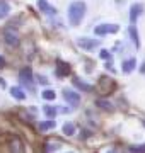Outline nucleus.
<instances>
[{
  "label": "nucleus",
  "instance_id": "obj_1",
  "mask_svg": "<svg viewBox=\"0 0 145 153\" xmlns=\"http://www.w3.org/2000/svg\"><path fill=\"white\" fill-rule=\"evenodd\" d=\"M85 10H87V5H85L84 0L72 2L70 7H68V22H70V26H78L85 16Z\"/></svg>",
  "mask_w": 145,
  "mask_h": 153
},
{
  "label": "nucleus",
  "instance_id": "obj_2",
  "mask_svg": "<svg viewBox=\"0 0 145 153\" xmlns=\"http://www.w3.org/2000/svg\"><path fill=\"white\" fill-rule=\"evenodd\" d=\"M116 90V82L113 80V78H109V76H101L99 82H97V92L101 94V95H109V94H113Z\"/></svg>",
  "mask_w": 145,
  "mask_h": 153
},
{
  "label": "nucleus",
  "instance_id": "obj_3",
  "mask_svg": "<svg viewBox=\"0 0 145 153\" xmlns=\"http://www.w3.org/2000/svg\"><path fill=\"white\" fill-rule=\"evenodd\" d=\"M4 41L7 43V46H10V48H17L19 43H21L19 31H17L14 26H7V27L4 29Z\"/></svg>",
  "mask_w": 145,
  "mask_h": 153
},
{
  "label": "nucleus",
  "instance_id": "obj_4",
  "mask_svg": "<svg viewBox=\"0 0 145 153\" xmlns=\"http://www.w3.org/2000/svg\"><path fill=\"white\" fill-rule=\"evenodd\" d=\"M19 80L26 88L29 90H34V75H33V70L31 68H22L19 71Z\"/></svg>",
  "mask_w": 145,
  "mask_h": 153
},
{
  "label": "nucleus",
  "instance_id": "obj_5",
  "mask_svg": "<svg viewBox=\"0 0 145 153\" xmlns=\"http://www.w3.org/2000/svg\"><path fill=\"white\" fill-rule=\"evenodd\" d=\"M120 31V26L118 24H99L97 27L94 29V33L97 36H106V34H114Z\"/></svg>",
  "mask_w": 145,
  "mask_h": 153
},
{
  "label": "nucleus",
  "instance_id": "obj_6",
  "mask_svg": "<svg viewBox=\"0 0 145 153\" xmlns=\"http://www.w3.org/2000/svg\"><path fill=\"white\" fill-rule=\"evenodd\" d=\"M63 99H65L72 107H77V105L80 104V95H78L77 92H73L72 88H63Z\"/></svg>",
  "mask_w": 145,
  "mask_h": 153
},
{
  "label": "nucleus",
  "instance_id": "obj_7",
  "mask_svg": "<svg viewBox=\"0 0 145 153\" xmlns=\"http://www.w3.org/2000/svg\"><path fill=\"white\" fill-rule=\"evenodd\" d=\"M9 150H10V153H24L22 140L17 136H12L10 141H9Z\"/></svg>",
  "mask_w": 145,
  "mask_h": 153
},
{
  "label": "nucleus",
  "instance_id": "obj_8",
  "mask_svg": "<svg viewBox=\"0 0 145 153\" xmlns=\"http://www.w3.org/2000/svg\"><path fill=\"white\" fill-rule=\"evenodd\" d=\"M77 44L80 46V48L87 49V51H90V49H94L99 46V41H96V39H87V38H80L77 41Z\"/></svg>",
  "mask_w": 145,
  "mask_h": 153
},
{
  "label": "nucleus",
  "instance_id": "obj_9",
  "mask_svg": "<svg viewBox=\"0 0 145 153\" xmlns=\"http://www.w3.org/2000/svg\"><path fill=\"white\" fill-rule=\"evenodd\" d=\"M142 12H144V5L142 4H133L132 5V9H130V22H132V26L137 22V19L140 17Z\"/></svg>",
  "mask_w": 145,
  "mask_h": 153
},
{
  "label": "nucleus",
  "instance_id": "obj_10",
  "mask_svg": "<svg viewBox=\"0 0 145 153\" xmlns=\"http://www.w3.org/2000/svg\"><path fill=\"white\" fill-rule=\"evenodd\" d=\"M38 7L43 14H48V16H55L56 14V9L48 4V0H38Z\"/></svg>",
  "mask_w": 145,
  "mask_h": 153
},
{
  "label": "nucleus",
  "instance_id": "obj_11",
  "mask_svg": "<svg viewBox=\"0 0 145 153\" xmlns=\"http://www.w3.org/2000/svg\"><path fill=\"white\" fill-rule=\"evenodd\" d=\"M56 75L58 76L70 75V65H68L67 61H61V60L56 61Z\"/></svg>",
  "mask_w": 145,
  "mask_h": 153
},
{
  "label": "nucleus",
  "instance_id": "obj_12",
  "mask_svg": "<svg viewBox=\"0 0 145 153\" xmlns=\"http://www.w3.org/2000/svg\"><path fill=\"white\" fill-rule=\"evenodd\" d=\"M73 85H75L78 90H82V92H90V90H92V87H90L89 83H85L82 78H77V76L73 78Z\"/></svg>",
  "mask_w": 145,
  "mask_h": 153
},
{
  "label": "nucleus",
  "instance_id": "obj_13",
  "mask_svg": "<svg viewBox=\"0 0 145 153\" xmlns=\"http://www.w3.org/2000/svg\"><path fill=\"white\" fill-rule=\"evenodd\" d=\"M9 14H10V4L7 0H0V21L5 19Z\"/></svg>",
  "mask_w": 145,
  "mask_h": 153
},
{
  "label": "nucleus",
  "instance_id": "obj_14",
  "mask_svg": "<svg viewBox=\"0 0 145 153\" xmlns=\"http://www.w3.org/2000/svg\"><path fill=\"white\" fill-rule=\"evenodd\" d=\"M135 66H137V60H135V58H130V60L123 61L121 68H123V71H125V73H132V71L135 70Z\"/></svg>",
  "mask_w": 145,
  "mask_h": 153
},
{
  "label": "nucleus",
  "instance_id": "obj_15",
  "mask_svg": "<svg viewBox=\"0 0 145 153\" xmlns=\"http://www.w3.org/2000/svg\"><path fill=\"white\" fill-rule=\"evenodd\" d=\"M55 128H56V123L53 119L51 121H43V123H39L38 124L39 131H51V129H55Z\"/></svg>",
  "mask_w": 145,
  "mask_h": 153
},
{
  "label": "nucleus",
  "instance_id": "obj_16",
  "mask_svg": "<svg viewBox=\"0 0 145 153\" xmlns=\"http://www.w3.org/2000/svg\"><path fill=\"white\" fill-rule=\"evenodd\" d=\"M10 95L17 100H24L26 99V92L21 87H10Z\"/></svg>",
  "mask_w": 145,
  "mask_h": 153
},
{
  "label": "nucleus",
  "instance_id": "obj_17",
  "mask_svg": "<svg viewBox=\"0 0 145 153\" xmlns=\"http://www.w3.org/2000/svg\"><path fill=\"white\" fill-rule=\"evenodd\" d=\"M96 105L101 107V109H104V111H113L114 109V105H113L109 100H106V99H97V100H96Z\"/></svg>",
  "mask_w": 145,
  "mask_h": 153
},
{
  "label": "nucleus",
  "instance_id": "obj_18",
  "mask_svg": "<svg viewBox=\"0 0 145 153\" xmlns=\"http://www.w3.org/2000/svg\"><path fill=\"white\" fill-rule=\"evenodd\" d=\"M128 34H130V38H132V41H133V44L137 46V48H138V46H140V39H138V33H137V27H135V26H130Z\"/></svg>",
  "mask_w": 145,
  "mask_h": 153
},
{
  "label": "nucleus",
  "instance_id": "obj_19",
  "mask_svg": "<svg viewBox=\"0 0 145 153\" xmlns=\"http://www.w3.org/2000/svg\"><path fill=\"white\" fill-rule=\"evenodd\" d=\"M61 133H63L65 136H72L73 133H75V124H73V123H65L63 128H61Z\"/></svg>",
  "mask_w": 145,
  "mask_h": 153
},
{
  "label": "nucleus",
  "instance_id": "obj_20",
  "mask_svg": "<svg viewBox=\"0 0 145 153\" xmlns=\"http://www.w3.org/2000/svg\"><path fill=\"white\" fill-rule=\"evenodd\" d=\"M56 109H58V107H53V105H45V107H43V112H45L48 117H51V119H53V117L56 116V112H58Z\"/></svg>",
  "mask_w": 145,
  "mask_h": 153
},
{
  "label": "nucleus",
  "instance_id": "obj_21",
  "mask_svg": "<svg viewBox=\"0 0 145 153\" xmlns=\"http://www.w3.org/2000/svg\"><path fill=\"white\" fill-rule=\"evenodd\" d=\"M126 153H145V143L144 145H133L126 150Z\"/></svg>",
  "mask_w": 145,
  "mask_h": 153
},
{
  "label": "nucleus",
  "instance_id": "obj_22",
  "mask_svg": "<svg viewBox=\"0 0 145 153\" xmlns=\"http://www.w3.org/2000/svg\"><path fill=\"white\" fill-rule=\"evenodd\" d=\"M55 97L56 95H55L53 90H45V92H43V99H45V100H53Z\"/></svg>",
  "mask_w": 145,
  "mask_h": 153
},
{
  "label": "nucleus",
  "instance_id": "obj_23",
  "mask_svg": "<svg viewBox=\"0 0 145 153\" xmlns=\"http://www.w3.org/2000/svg\"><path fill=\"white\" fill-rule=\"evenodd\" d=\"M58 146H60L58 143H46L45 145V152H55Z\"/></svg>",
  "mask_w": 145,
  "mask_h": 153
},
{
  "label": "nucleus",
  "instance_id": "obj_24",
  "mask_svg": "<svg viewBox=\"0 0 145 153\" xmlns=\"http://www.w3.org/2000/svg\"><path fill=\"white\" fill-rule=\"evenodd\" d=\"M99 58H101V60H109V58H111V55H109V51H108V49H101Z\"/></svg>",
  "mask_w": 145,
  "mask_h": 153
},
{
  "label": "nucleus",
  "instance_id": "obj_25",
  "mask_svg": "<svg viewBox=\"0 0 145 153\" xmlns=\"http://www.w3.org/2000/svg\"><path fill=\"white\" fill-rule=\"evenodd\" d=\"M58 111H60V112H65V114L70 112V109H67V107H58Z\"/></svg>",
  "mask_w": 145,
  "mask_h": 153
},
{
  "label": "nucleus",
  "instance_id": "obj_26",
  "mask_svg": "<svg viewBox=\"0 0 145 153\" xmlns=\"http://www.w3.org/2000/svg\"><path fill=\"white\" fill-rule=\"evenodd\" d=\"M5 65V61H4V58H2V56H0V66H4Z\"/></svg>",
  "mask_w": 145,
  "mask_h": 153
},
{
  "label": "nucleus",
  "instance_id": "obj_27",
  "mask_svg": "<svg viewBox=\"0 0 145 153\" xmlns=\"http://www.w3.org/2000/svg\"><path fill=\"white\" fill-rule=\"evenodd\" d=\"M108 153H118V152L114 150V148H111V150H108Z\"/></svg>",
  "mask_w": 145,
  "mask_h": 153
},
{
  "label": "nucleus",
  "instance_id": "obj_28",
  "mask_svg": "<svg viewBox=\"0 0 145 153\" xmlns=\"http://www.w3.org/2000/svg\"><path fill=\"white\" fill-rule=\"evenodd\" d=\"M140 71H142V73H145V63L142 65V68H140Z\"/></svg>",
  "mask_w": 145,
  "mask_h": 153
},
{
  "label": "nucleus",
  "instance_id": "obj_29",
  "mask_svg": "<svg viewBox=\"0 0 145 153\" xmlns=\"http://www.w3.org/2000/svg\"><path fill=\"white\" fill-rule=\"evenodd\" d=\"M116 4H125V0H116Z\"/></svg>",
  "mask_w": 145,
  "mask_h": 153
},
{
  "label": "nucleus",
  "instance_id": "obj_30",
  "mask_svg": "<svg viewBox=\"0 0 145 153\" xmlns=\"http://www.w3.org/2000/svg\"><path fill=\"white\" fill-rule=\"evenodd\" d=\"M144 126H145V121H144Z\"/></svg>",
  "mask_w": 145,
  "mask_h": 153
},
{
  "label": "nucleus",
  "instance_id": "obj_31",
  "mask_svg": "<svg viewBox=\"0 0 145 153\" xmlns=\"http://www.w3.org/2000/svg\"><path fill=\"white\" fill-rule=\"evenodd\" d=\"M67 153H72V152H67Z\"/></svg>",
  "mask_w": 145,
  "mask_h": 153
}]
</instances>
